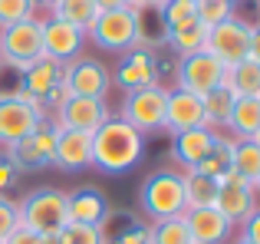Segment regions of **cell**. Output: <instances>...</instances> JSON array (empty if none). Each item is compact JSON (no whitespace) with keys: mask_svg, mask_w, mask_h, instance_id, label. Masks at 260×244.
Wrapping results in <instances>:
<instances>
[{"mask_svg":"<svg viewBox=\"0 0 260 244\" xmlns=\"http://www.w3.org/2000/svg\"><path fill=\"white\" fill-rule=\"evenodd\" d=\"M145 155V135L122 116H109L92 132V168L106 175H122L135 168Z\"/></svg>","mask_w":260,"mask_h":244,"instance_id":"obj_1","label":"cell"},{"mask_svg":"<svg viewBox=\"0 0 260 244\" xmlns=\"http://www.w3.org/2000/svg\"><path fill=\"white\" fill-rule=\"evenodd\" d=\"M86 40H92L99 50L106 53H128L145 40V23H142V10L135 7H122V10H106L89 23Z\"/></svg>","mask_w":260,"mask_h":244,"instance_id":"obj_2","label":"cell"},{"mask_svg":"<svg viewBox=\"0 0 260 244\" xmlns=\"http://www.w3.org/2000/svg\"><path fill=\"white\" fill-rule=\"evenodd\" d=\"M139 205H142V215L148 218V225L152 221H165V218H181L188 211L181 172H175V168L152 172L139 188Z\"/></svg>","mask_w":260,"mask_h":244,"instance_id":"obj_3","label":"cell"},{"mask_svg":"<svg viewBox=\"0 0 260 244\" xmlns=\"http://www.w3.org/2000/svg\"><path fill=\"white\" fill-rule=\"evenodd\" d=\"M40 56H43V20L40 17L0 26V66L26 73Z\"/></svg>","mask_w":260,"mask_h":244,"instance_id":"obj_4","label":"cell"},{"mask_svg":"<svg viewBox=\"0 0 260 244\" xmlns=\"http://www.w3.org/2000/svg\"><path fill=\"white\" fill-rule=\"evenodd\" d=\"M46 119V109L37 96H30L26 89L0 93V145H13V142L26 139L40 122Z\"/></svg>","mask_w":260,"mask_h":244,"instance_id":"obj_5","label":"cell"},{"mask_svg":"<svg viewBox=\"0 0 260 244\" xmlns=\"http://www.w3.org/2000/svg\"><path fill=\"white\" fill-rule=\"evenodd\" d=\"M20 228L33 234H59L66 225V192L59 188H37L23 201H17Z\"/></svg>","mask_w":260,"mask_h":244,"instance_id":"obj_6","label":"cell"},{"mask_svg":"<svg viewBox=\"0 0 260 244\" xmlns=\"http://www.w3.org/2000/svg\"><path fill=\"white\" fill-rule=\"evenodd\" d=\"M56 135H59V126L46 116L30 135H26V139L7 145L4 159L10 162L17 172H40V168L53 165V155H56Z\"/></svg>","mask_w":260,"mask_h":244,"instance_id":"obj_7","label":"cell"},{"mask_svg":"<svg viewBox=\"0 0 260 244\" xmlns=\"http://www.w3.org/2000/svg\"><path fill=\"white\" fill-rule=\"evenodd\" d=\"M165 106H168V89L161 83H155L145 86V89L125 93L119 116L132 129H139L142 135H152V132H165Z\"/></svg>","mask_w":260,"mask_h":244,"instance_id":"obj_8","label":"cell"},{"mask_svg":"<svg viewBox=\"0 0 260 244\" xmlns=\"http://www.w3.org/2000/svg\"><path fill=\"white\" fill-rule=\"evenodd\" d=\"M224 70H228V66H224L217 56H211L208 50L191 53V56H181V59H178V66H175L178 89L194 93V96H208L211 89L221 86Z\"/></svg>","mask_w":260,"mask_h":244,"instance_id":"obj_9","label":"cell"},{"mask_svg":"<svg viewBox=\"0 0 260 244\" xmlns=\"http://www.w3.org/2000/svg\"><path fill=\"white\" fill-rule=\"evenodd\" d=\"M204 50L211 53V56H217L224 66H234L241 63V59H247V50H250V23L247 20H241L234 13V17L221 20L217 26H211L208 30V43H204Z\"/></svg>","mask_w":260,"mask_h":244,"instance_id":"obj_10","label":"cell"},{"mask_svg":"<svg viewBox=\"0 0 260 244\" xmlns=\"http://www.w3.org/2000/svg\"><path fill=\"white\" fill-rule=\"evenodd\" d=\"M63 83L70 86L73 96H89V99H106L112 89V73L106 70V63L92 56H76L70 63H63Z\"/></svg>","mask_w":260,"mask_h":244,"instance_id":"obj_11","label":"cell"},{"mask_svg":"<svg viewBox=\"0 0 260 244\" xmlns=\"http://www.w3.org/2000/svg\"><path fill=\"white\" fill-rule=\"evenodd\" d=\"M214 208L231 221V225H241L250 211L257 208V192L250 181H244L237 172H224L217 178V198H214Z\"/></svg>","mask_w":260,"mask_h":244,"instance_id":"obj_12","label":"cell"},{"mask_svg":"<svg viewBox=\"0 0 260 244\" xmlns=\"http://www.w3.org/2000/svg\"><path fill=\"white\" fill-rule=\"evenodd\" d=\"M161 76V63L152 50H142V46H132L128 53H122L119 66L112 73V83H119L125 93L145 89V86H155Z\"/></svg>","mask_w":260,"mask_h":244,"instance_id":"obj_13","label":"cell"},{"mask_svg":"<svg viewBox=\"0 0 260 244\" xmlns=\"http://www.w3.org/2000/svg\"><path fill=\"white\" fill-rule=\"evenodd\" d=\"M109 116H112V112H109L106 99L70 96V103L56 109V119H53V122H56L59 129H76V132H89V135H92Z\"/></svg>","mask_w":260,"mask_h":244,"instance_id":"obj_14","label":"cell"},{"mask_svg":"<svg viewBox=\"0 0 260 244\" xmlns=\"http://www.w3.org/2000/svg\"><path fill=\"white\" fill-rule=\"evenodd\" d=\"M83 43H86L83 30H76V26L63 23L56 17L43 20V56L56 59V63H70L83 53Z\"/></svg>","mask_w":260,"mask_h":244,"instance_id":"obj_15","label":"cell"},{"mask_svg":"<svg viewBox=\"0 0 260 244\" xmlns=\"http://www.w3.org/2000/svg\"><path fill=\"white\" fill-rule=\"evenodd\" d=\"M181 218H184V225H188L191 244H228L231 231H234V225H231L214 205L211 208H188Z\"/></svg>","mask_w":260,"mask_h":244,"instance_id":"obj_16","label":"cell"},{"mask_svg":"<svg viewBox=\"0 0 260 244\" xmlns=\"http://www.w3.org/2000/svg\"><path fill=\"white\" fill-rule=\"evenodd\" d=\"M109 218V201L99 188H76L66 192V221L73 225H92V228H106Z\"/></svg>","mask_w":260,"mask_h":244,"instance_id":"obj_17","label":"cell"},{"mask_svg":"<svg viewBox=\"0 0 260 244\" xmlns=\"http://www.w3.org/2000/svg\"><path fill=\"white\" fill-rule=\"evenodd\" d=\"M53 165L63 168V172H83V168H89L92 165V135L76 132V129H59Z\"/></svg>","mask_w":260,"mask_h":244,"instance_id":"obj_18","label":"cell"},{"mask_svg":"<svg viewBox=\"0 0 260 244\" xmlns=\"http://www.w3.org/2000/svg\"><path fill=\"white\" fill-rule=\"evenodd\" d=\"M204 126V106L201 96L194 93H184V89H168V106H165V129L172 135L178 132H188V129Z\"/></svg>","mask_w":260,"mask_h":244,"instance_id":"obj_19","label":"cell"},{"mask_svg":"<svg viewBox=\"0 0 260 244\" xmlns=\"http://www.w3.org/2000/svg\"><path fill=\"white\" fill-rule=\"evenodd\" d=\"M217 142V132L208 126H198V129H188V132H178L175 142H172V159L188 172V168H198V162L214 148Z\"/></svg>","mask_w":260,"mask_h":244,"instance_id":"obj_20","label":"cell"},{"mask_svg":"<svg viewBox=\"0 0 260 244\" xmlns=\"http://www.w3.org/2000/svg\"><path fill=\"white\" fill-rule=\"evenodd\" d=\"M20 76H23L20 89H26L30 96H37L40 103H43L46 93H50L56 83H63V63H56V59H50V56H40L37 63H33L26 73H20Z\"/></svg>","mask_w":260,"mask_h":244,"instance_id":"obj_21","label":"cell"},{"mask_svg":"<svg viewBox=\"0 0 260 244\" xmlns=\"http://www.w3.org/2000/svg\"><path fill=\"white\" fill-rule=\"evenodd\" d=\"M221 86H228L237 99H241V96L260 99V63H254V59L247 56V59H241V63L228 66V70H224Z\"/></svg>","mask_w":260,"mask_h":244,"instance_id":"obj_22","label":"cell"},{"mask_svg":"<svg viewBox=\"0 0 260 244\" xmlns=\"http://www.w3.org/2000/svg\"><path fill=\"white\" fill-rule=\"evenodd\" d=\"M228 132H231V139H254L260 132V99H250V96L234 99Z\"/></svg>","mask_w":260,"mask_h":244,"instance_id":"obj_23","label":"cell"},{"mask_svg":"<svg viewBox=\"0 0 260 244\" xmlns=\"http://www.w3.org/2000/svg\"><path fill=\"white\" fill-rule=\"evenodd\" d=\"M165 43H168V50H172L178 59L191 56V53H201L204 43H208V26H204L201 20H191V23L178 26V30H168Z\"/></svg>","mask_w":260,"mask_h":244,"instance_id":"obj_24","label":"cell"},{"mask_svg":"<svg viewBox=\"0 0 260 244\" xmlns=\"http://www.w3.org/2000/svg\"><path fill=\"white\" fill-rule=\"evenodd\" d=\"M234 93L228 86H217L211 89L208 96H201V106H204V126L214 129V132H228V119H231V109H234Z\"/></svg>","mask_w":260,"mask_h":244,"instance_id":"obj_25","label":"cell"},{"mask_svg":"<svg viewBox=\"0 0 260 244\" xmlns=\"http://www.w3.org/2000/svg\"><path fill=\"white\" fill-rule=\"evenodd\" d=\"M231 172H237L244 181H250V185L257 181V175H260V142L257 139H234Z\"/></svg>","mask_w":260,"mask_h":244,"instance_id":"obj_26","label":"cell"},{"mask_svg":"<svg viewBox=\"0 0 260 244\" xmlns=\"http://www.w3.org/2000/svg\"><path fill=\"white\" fill-rule=\"evenodd\" d=\"M184 178V205L188 208H211L217 198V181L208 178V175L194 172V168H188V172H181Z\"/></svg>","mask_w":260,"mask_h":244,"instance_id":"obj_27","label":"cell"},{"mask_svg":"<svg viewBox=\"0 0 260 244\" xmlns=\"http://www.w3.org/2000/svg\"><path fill=\"white\" fill-rule=\"evenodd\" d=\"M50 17H56V20H63V23H70V26H76V30L86 33L89 23L99 17V10H95L92 0H56Z\"/></svg>","mask_w":260,"mask_h":244,"instance_id":"obj_28","label":"cell"},{"mask_svg":"<svg viewBox=\"0 0 260 244\" xmlns=\"http://www.w3.org/2000/svg\"><path fill=\"white\" fill-rule=\"evenodd\" d=\"M231 152H234V139H231V135H224V132H217L214 148H211V152L204 155L201 162H198L194 172H201V175H208V178L217 181V178H221V175L231 168Z\"/></svg>","mask_w":260,"mask_h":244,"instance_id":"obj_29","label":"cell"},{"mask_svg":"<svg viewBox=\"0 0 260 244\" xmlns=\"http://www.w3.org/2000/svg\"><path fill=\"white\" fill-rule=\"evenodd\" d=\"M148 238H152V244H191V234H188L184 218L152 221V225H148Z\"/></svg>","mask_w":260,"mask_h":244,"instance_id":"obj_30","label":"cell"},{"mask_svg":"<svg viewBox=\"0 0 260 244\" xmlns=\"http://www.w3.org/2000/svg\"><path fill=\"white\" fill-rule=\"evenodd\" d=\"M158 13H161V26H165V33L178 30V26H184V23H191V20H198L194 17V0H161Z\"/></svg>","mask_w":260,"mask_h":244,"instance_id":"obj_31","label":"cell"},{"mask_svg":"<svg viewBox=\"0 0 260 244\" xmlns=\"http://www.w3.org/2000/svg\"><path fill=\"white\" fill-rule=\"evenodd\" d=\"M59 244H106V231L102 228H92V225H73V221H66L63 231L56 234Z\"/></svg>","mask_w":260,"mask_h":244,"instance_id":"obj_32","label":"cell"},{"mask_svg":"<svg viewBox=\"0 0 260 244\" xmlns=\"http://www.w3.org/2000/svg\"><path fill=\"white\" fill-rule=\"evenodd\" d=\"M194 17L211 30V26H217L221 20L234 17V4H231V0H194Z\"/></svg>","mask_w":260,"mask_h":244,"instance_id":"obj_33","label":"cell"},{"mask_svg":"<svg viewBox=\"0 0 260 244\" xmlns=\"http://www.w3.org/2000/svg\"><path fill=\"white\" fill-rule=\"evenodd\" d=\"M37 17V0H0V26Z\"/></svg>","mask_w":260,"mask_h":244,"instance_id":"obj_34","label":"cell"},{"mask_svg":"<svg viewBox=\"0 0 260 244\" xmlns=\"http://www.w3.org/2000/svg\"><path fill=\"white\" fill-rule=\"evenodd\" d=\"M20 228V211L17 201H10L7 195H0V241H7L13 231Z\"/></svg>","mask_w":260,"mask_h":244,"instance_id":"obj_35","label":"cell"},{"mask_svg":"<svg viewBox=\"0 0 260 244\" xmlns=\"http://www.w3.org/2000/svg\"><path fill=\"white\" fill-rule=\"evenodd\" d=\"M241 241H247V244H260V205L241 221Z\"/></svg>","mask_w":260,"mask_h":244,"instance_id":"obj_36","label":"cell"},{"mask_svg":"<svg viewBox=\"0 0 260 244\" xmlns=\"http://www.w3.org/2000/svg\"><path fill=\"white\" fill-rule=\"evenodd\" d=\"M70 96H73V93H70V86H66V83H56L50 93H46L43 109H53V112H56L59 106H66V103H70Z\"/></svg>","mask_w":260,"mask_h":244,"instance_id":"obj_37","label":"cell"},{"mask_svg":"<svg viewBox=\"0 0 260 244\" xmlns=\"http://www.w3.org/2000/svg\"><path fill=\"white\" fill-rule=\"evenodd\" d=\"M17 175H20V172L10 165V162H7V159H0V195H4L7 188H10L13 181H17Z\"/></svg>","mask_w":260,"mask_h":244,"instance_id":"obj_38","label":"cell"},{"mask_svg":"<svg viewBox=\"0 0 260 244\" xmlns=\"http://www.w3.org/2000/svg\"><path fill=\"white\" fill-rule=\"evenodd\" d=\"M37 241H40V238H37L33 231H26V228H17V231H13L4 244H37Z\"/></svg>","mask_w":260,"mask_h":244,"instance_id":"obj_39","label":"cell"},{"mask_svg":"<svg viewBox=\"0 0 260 244\" xmlns=\"http://www.w3.org/2000/svg\"><path fill=\"white\" fill-rule=\"evenodd\" d=\"M247 56L254 59V63H260V23H250V50Z\"/></svg>","mask_w":260,"mask_h":244,"instance_id":"obj_40","label":"cell"},{"mask_svg":"<svg viewBox=\"0 0 260 244\" xmlns=\"http://www.w3.org/2000/svg\"><path fill=\"white\" fill-rule=\"evenodd\" d=\"M95 10L106 13V10H122V7H128V0H92Z\"/></svg>","mask_w":260,"mask_h":244,"instance_id":"obj_41","label":"cell"},{"mask_svg":"<svg viewBox=\"0 0 260 244\" xmlns=\"http://www.w3.org/2000/svg\"><path fill=\"white\" fill-rule=\"evenodd\" d=\"M128 7H135V10H148V7H155V10H158L161 0H128Z\"/></svg>","mask_w":260,"mask_h":244,"instance_id":"obj_42","label":"cell"},{"mask_svg":"<svg viewBox=\"0 0 260 244\" xmlns=\"http://www.w3.org/2000/svg\"><path fill=\"white\" fill-rule=\"evenodd\" d=\"M37 238H40L37 244H59V241H56V234H37Z\"/></svg>","mask_w":260,"mask_h":244,"instance_id":"obj_43","label":"cell"},{"mask_svg":"<svg viewBox=\"0 0 260 244\" xmlns=\"http://www.w3.org/2000/svg\"><path fill=\"white\" fill-rule=\"evenodd\" d=\"M37 7H46V10H53V7H56V0H37Z\"/></svg>","mask_w":260,"mask_h":244,"instance_id":"obj_44","label":"cell"},{"mask_svg":"<svg viewBox=\"0 0 260 244\" xmlns=\"http://www.w3.org/2000/svg\"><path fill=\"white\" fill-rule=\"evenodd\" d=\"M254 192L260 195V175H257V181H254Z\"/></svg>","mask_w":260,"mask_h":244,"instance_id":"obj_45","label":"cell"},{"mask_svg":"<svg viewBox=\"0 0 260 244\" xmlns=\"http://www.w3.org/2000/svg\"><path fill=\"white\" fill-rule=\"evenodd\" d=\"M231 244H247V241H241V238H237V241H231Z\"/></svg>","mask_w":260,"mask_h":244,"instance_id":"obj_46","label":"cell"},{"mask_svg":"<svg viewBox=\"0 0 260 244\" xmlns=\"http://www.w3.org/2000/svg\"><path fill=\"white\" fill-rule=\"evenodd\" d=\"M254 139H257V142H260V132H257V135H254Z\"/></svg>","mask_w":260,"mask_h":244,"instance_id":"obj_47","label":"cell"},{"mask_svg":"<svg viewBox=\"0 0 260 244\" xmlns=\"http://www.w3.org/2000/svg\"><path fill=\"white\" fill-rule=\"evenodd\" d=\"M231 4H237V0H231Z\"/></svg>","mask_w":260,"mask_h":244,"instance_id":"obj_48","label":"cell"},{"mask_svg":"<svg viewBox=\"0 0 260 244\" xmlns=\"http://www.w3.org/2000/svg\"><path fill=\"white\" fill-rule=\"evenodd\" d=\"M0 244H4V241H0Z\"/></svg>","mask_w":260,"mask_h":244,"instance_id":"obj_49","label":"cell"}]
</instances>
